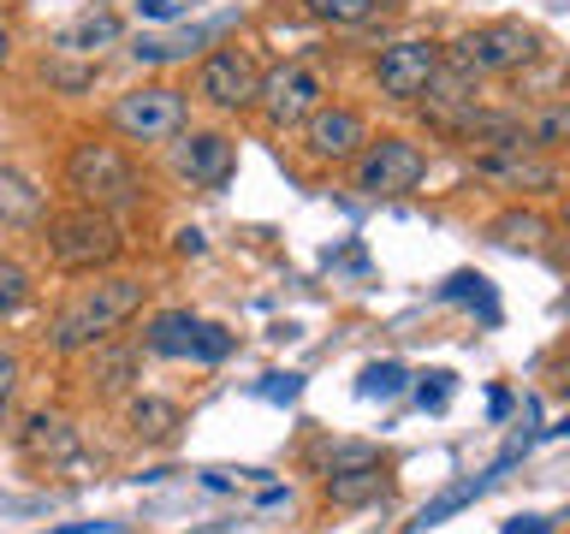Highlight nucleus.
Listing matches in <instances>:
<instances>
[{"instance_id":"nucleus-33","label":"nucleus","mask_w":570,"mask_h":534,"mask_svg":"<svg viewBox=\"0 0 570 534\" xmlns=\"http://www.w3.org/2000/svg\"><path fill=\"white\" fill-rule=\"evenodd\" d=\"M274 386H262L267 398H297V374H267Z\"/></svg>"},{"instance_id":"nucleus-34","label":"nucleus","mask_w":570,"mask_h":534,"mask_svg":"<svg viewBox=\"0 0 570 534\" xmlns=\"http://www.w3.org/2000/svg\"><path fill=\"white\" fill-rule=\"evenodd\" d=\"M137 12H142V18H173L178 0H137Z\"/></svg>"},{"instance_id":"nucleus-32","label":"nucleus","mask_w":570,"mask_h":534,"mask_svg":"<svg viewBox=\"0 0 570 534\" xmlns=\"http://www.w3.org/2000/svg\"><path fill=\"white\" fill-rule=\"evenodd\" d=\"M48 78H53V83H60V89H83L89 78H96V71H71V66H53V71H48Z\"/></svg>"},{"instance_id":"nucleus-36","label":"nucleus","mask_w":570,"mask_h":534,"mask_svg":"<svg viewBox=\"0 0 570 534\" xmlns=\"http://www.w3.org/2000/svg\"><path fill=\"white\" fill-rule=\"evenodd\" d=\"M178 256H203V231H178Z\"/></svg>"},{"instance_id":"nucleus-38","label":"nucleus","mask_w":570,"mask_h":534,"mask_svg":"<svg viewBox=\"0 0 570 534\" xmlns=\"http://www.w3.org/2000/svg\"><path fill=\"white\" fill-rule=\"evenodd\" d=\"M107 523H66V528H48V534H101Z\"/></svg>"},{"instance_id":"nucleus-8","label":"nucleus","mask_w":570,"mask_h":534,"mask_svg":"<svg viewBox=\"0 0 570 534\" xmlns=\"http://www.w3.org/2000/svg\"><path fill=\"white\" fill-rule=\"evenodd\" d=\"M321 96H327V83H321V71L315 66H303V60H292V66H279V71H267L262 78V89H256V107L267 113V125H303L321 107Z\"/></svg>"},{"instance_id":"nucleus-42","label":"nucleus","mask_w":570,"mask_h":534,"mask_svg":"<svg viewBox=\"0 0 570 534\" xmlns=\"http://www.w3.org/2000/svg\"><path fill=\"white\" fill-rule=\"evenodd\" d=\"M564 315H570V297H564Z\"/></svg>"},{"instance_id":"nucleus-4","label":"nucleus","mask_w":570,"mask_h":534,"mask_svg":"<svg viewBox=\"0 0 570 534\" xmlns=\"http://www.w3.org/2000/svg\"><path fill=\"white\" fill-rule=\"evenodd\" d=\"M541 53V36L529 24H481V30H463L452 48H445V66L470 71V78H488V71H517Z\"/></svg>"},{"instance_id":"nucleus-20","label":"nucleus","mask_w":570,"mask_h":534,"mask_svg":"<svg viewBox=\"0 0 570 534\" xmlns=\"http://www.w3.org/2000/svg\"><path fill=\"white\" fill-rule=\"evenodd\" d=\"M119 42V18L114 12H83L78 24L60 30V53H101Z\"/></svg>"},{"instance_id":"nucleus-7","label":"nucleus","mask_w":570,"mask_h":534,"mask_svg":"<svg viewBox=\"0 0 570 534\" xmlns=\"http://www.w3.org/2000/svg\"><path fill=\"white\" fill-rule=\"evenodd\" d=\"M422 172H428V155L410 137H381L356 155V190L363 196H404L422 185Z\"/></svg>"},{"instance_id":"nucleus-15","label":"nucleus","mask_w":570,"mask_h":534,"mask_svg":"<svg viewBox=\"0 0 570 534\" xmlns=\"http://www.w3.org/2000/svg\"><path fill=\"white\" fill-rule=\"evenodd\" d=\"M374 498H386V469L381 463H356V469H333L327 475V505L338 511H363Z\"/></svg>"},{"instance_id":"nucleus-25","label":"nucleus","mask_w":570,"mask_h":534,"mask_svg":"<svg viewBox=\"0 0 570 534\" xmlns=\"http://www.w3.org/2000/svg\"><path fill=\"white\" fill-rule=\"evenodd\" d=\"M24 297H30V274H24L18 261H7V256H0V320L24 309Z\"/></svg>"},{"instance_id":"nucleus-21","label":"nucleus","mask_w":570,"mask_h":534,"mask_svg":"<svg viewBox=\"0 0 570 534\" xmlns=\"http://www.w3.org/2000/svg\"><path fill=\"white\" fill-rule=\"evenodd\" d=\"M523 142H529V155L564 149V142H570V101H552L534 119H523Z\"/></svg>"},{"instance_id":"nucleus-24","label":"nucleus","mask_w":570,"mask_h":534,"mask_svg":"<svg viewBox=\"0 0 570 534\" xmlns=\"http://www.w3.org/2000/svg\"><path fill=\"white\" fill-rule=\"evenodd\" d=\"M404 380H410V374H404L399 363H368V368H363V386H356V392H363V398H399Z\"/></svg>"},{"instance_id":"nucleus-13","label":"nucleus","mask_w":570,"mask_h":534,"mask_svg":"<svg viewBox=\"0 0 570 534\" xmlns=\"http://www.w3.org/2000/svg\"><path fill=\"white\" fill-rule=\"evenodd\" d=\"M232 137H220V131H196V137H185V149H178V172L190 178V185H203V190H220L226 178H232Z\"/></svg>"},{"instance_id":"nucleus-30","label":"nucleus","mask_w":570,"mask_h":534,"mask_svg":"<svg viewBox=\"0 0 570 534\" xmlns=\"http://www.w3.org/2000/svg\"><path fill=\"white\" fill-rule=\"evenodd\" d=\"M416 398L440 409L445 398H452V374H422V386H416Z\"/></svg>"},{"instance_id":"nucleus-41","label":"nucleus","mask_w":570,"mask_h":534,"mask_svg":"<svg viewBox=\"0 0 570 534\" xmlns=\"http://www.w3.org/2000/svg\"><path fill=\"white\" fill-rule=\"evenodd\" d=\"M564 220H570V202H564Z\"/></svg>"},{"instance_id":"nucleus-28","label":"nucleus","mask_w":570,"mask_h":534,"mask_svg":"<svg viewBox=\"0 0 570 534\" xmlns=\"http://www.w3.org/2000/svg\"><path fill=\"white\" fill-rule=\"evenodd\" d=\"M445 297H452V303H481V315L493 320V297H488V279H481V274H452V279H445Z\"/></svg>"},{"instance_id":"nucleus-16","label":"nucleus","mask_w":570,"mask_h":534,"mask_svg":"<svg viewBox=\"0 0 570 534\" xmlns=\"http://www.w3.org/2000/svg\"><path fill=\"white\" fill-rule=\"evenodd\" d=\"M523 445H529V439H523ZM523 445H511V452H505V457H499V463H493V469H488V475H470V481H458V487H445V493L434 498V505H422V511H416V523H410V528H416V534H422V528H434V523H445V516H458L463 505H470V498H481V493H488V487H493V475H499V469H505V463H511L517 452H523Z\"/></svg>"},{"instance_id":"nucleus-27","label":"nucleus","mask_w":570,"mask_h":534,"mask_svg":"<svg viewBox=\"0 0 570 534\" xmlns=\"http://www.w3.org/2000/svg\"><path fill=\"white\" fill-rule=\"evenodd\" d=\"M315 18H327V24H363L374 12V0H309Z\"/></svg>"},{"instance_id":"nucleus-31","label":"nucleus","mask_w":570,"mask_h":534,"mask_svg":"<svg viewBox=\"0 0 570 534\" xmlns=\"http://www.w3.org/2000/svg\"><path fill=\"white\" fill-rule=\"evenodd\" d=\"M12 386H18V356H12V350H0V409L12 404Z\"/></svg>"},{"instance_id":"nucleus-39","label":"nucleus","mask_w":570,"mask_h":534,"mask_svg":"<svg viewBox=\"0 0 570 534\" xmlns=\"http://www.w3.org/2000/svg\"><path fill=\"white\" fill-rule=\"evenodd\" d=\"M12 60V36H7V24H0V66Z\"/></svg>"},{"instance_id":"nucleus-14","label":"nucleus","mask_w":570,"mask_h":534,"mask_svg":"<svg viewBox=\"0 0 570 534\" xmlns=\"http://www.w3.org/2000/svg\"><path fill=\"white\" fill-rule=\"evenodd\" d=\"M481 178H493V185H511V190H552L559 185V172L547 167V160H529V149H499V155H481L475 160Z\"/></svg>"},{"instance_id":"nucleus-10","label":"nucleus","mask_w":570,"mask_h":534,"mask_svg":"<svg viewBox=\"0 0 570 534\" xmlns=\"http://www.w3.org/2000/svg\"><path fill=\"white\" fill-rule=\"evenodd\" d=\"M256 89H262V71H256V60H249L244 48H214L203 60V71H196V96H203L208 107H220V113L249 107Z\"/></svg>"},{"instance_id":"nucleus-40","label":"nucleus","mask_w":570,"mask_h":534,"mask_svg":"<svg viewBox=\"0 0 570 534\" xmlns=\"http://www.w3.org/2000/svg\"><path fill=\"white\" fill-rule=\"evenodd\" d=\"M552 434H570V416H564V422H559V427H552Z\"/></svg>"},{"instance_id":"nucleus-2","label":"nucleus","mask_w":570,"mask_h":534,"mask_svg":"<svg viewBox=\"0 0 570 534\" xmlns=\"http://www.w3.org/2000/svg\"><path fill=\"white\" fill-rule=\"evenodd\" d=\"M66 190L78 196L83 208H101V214H119V208L142 202V178L131 167V155H125L119 142H101V137H78V142H71Z\"/></svg>"},{"instance_id":"nucleus-35","label":"nucleus","mask_w":570,"mask_h":534,"mask_svg":"<svg viewBox=\"0 0 570 534\" xmlns=\"http://www.w3.org/2000/svg\"><path fill=\"white\" fill-rule=\"evenodd\" d=\"M552 523H547V516H523V523H511L505 534H547Z\"/></svg>"},{"instance_id":"nucleus-22","label":"nucleus","mask_w":570,"mask_h":534,"mask_svg":"<svg viewBox=\"0 0 570 534\" xmlns=\"http://www.w3.org/2000/svg\"><path fill=\"white\" fill-rule=\"evenodd\" d=\"M541 238H547V220L534 208H511L493 220V244H505V249H541Z\"/></svg>"},{"instance_id":"nucleus-1","label":"nucleus","mask_w":570,"mask_h":534,"mask_svg":"<svg viewBox=\"0 0 570 534\" xmlns=\"http://www.w3.org/2000/svg\"><path fill=\"white\" fill-rule=\"evenodd\" d=\"M137 309H142V279H131V274H107V279H96V285H78V291L66 297V309L53 315L48 345L60 350V356L96 350V345H107V338H114Z\"/></svg>"},{"instance_id":"nucleus-23","label":"nucleus","mask_w":570,"mask_h":534,"mask_svg":"<svg viewBox=\"0 0 570 534\" xmlns=\"http://www.w3.org/2000/svg\"><path fill=\"white\" fill-rule=\"evenodd\" d=\"M178 422H185V416H178L173 398H137L131 404V427H137L142 439H173Z\"/></svg>"},{"instance_id":"nucleus-6","label":"nucleus","mask_w":570,"mask_h":534,"mask_svg":"<svg viewBox=\"0 0 570 534\" xmlns=\"http://www.w3.org/2000/svg\"><path fill=\"white\" fill-rule=\"evenodd\" d=\"M142 350L173 356V363H220V356H232V333L214 327V320H196L190 309H167L149 320Z\"/></svg>"},{"instance_id":"nucleus-9","label":"nucleus","mask_w":570,"mask_h":534,"mask_svg":"<svg viewBox=\"0 0 570 534\" xmlns=\"http://www.w3.org/2000/svg\"><path fill=\"white\" fill-rule=\"evenodd\" d=\"M445 66V48L428 42V36H410V42H392L381 60H374V83H381V96L392 101H416L428 83H434V71Z\"/></svg>"},{"instance_id":"nucleus-18","label":"nucleus","mask_w":570,"mask_h":534,"mask_svg":"<svg viewBox=\"0 0 570 534\" xmlns=\"http://www.w3.org/2000/svg\"><path fill=\"white\" fill-rule=\"evenodd\" d=\"M42 220V190L24 172L0 167V226H36Z\"/></svg>"},{"instance_id":"nucleus-5","label":"nucleus","mask_w":570,"mask_h":534,"mask_svg":"<svg viewBox=\"0 0 570 534\" xmlns=\"http://www.w3.org/2000/svg\"><path fill=\"white\" fill-rule=\"evenodd\" d=\"M114 131L131 137V142H167L185 131V89L173 83H142V89H125L114 101Z\"/></svg>"},{"instance_id":"nucleus-19","label":"nucleus","mask_w":570,"mask_h":534,"mask_svg":"<svg viewBox=\"0 0 570 534\" xmlns=\"http://www.w3.org/2000/svg\"><path fill=\"white\" fill-rule=\"evenodd\" d=\"M137 380V350L131 345H96V363H89V386L101 392V398H119V392H131Z\"/></svg>"},{"instance_id":"nucleus-17","label":"nucleus","mask_w":570,"mask_h":534,"mask_svg":"<svg viewBox=\"0 0 570 534\" xmlns=\"http://www.w3.org/2000/svg\"><path fill=\"white\" fill-rule=\"evenodd\" d=\"M24 452H30V463H71L78 457V434H71V422H60V416H30L24 422Z\"/></svg>"},{"instance_id":"nucleus-29","label":"nucleus","mask_w":570,"mask_h":534,"mask_svg":"<svg viewBox=\"0 0 570 534\" xmlns=\"http://www.w3.org/2000/svg\"><path fill=\"white\" fill-rule=\"evenodd\" d=\"M356 463H381V452H374L368 439H356V445H338V452H327V475H333V469H356Z\"/></svg>"},{"instance_id":"nucleus-3","label":"nucleus","mask_w":570,"mask_h":534,"mask_svg":"<svg viewBox=\"0 0 570 534\" xmlns=\"http://www.w3.org/2000/svg\"><path fill=\"white\" fill-rule=\"evenodd\" d=\"M119 249L125 238H119L114 214H101V208H71L60 220H48V256L66 274H96V267L119 261Z\"/></svg>"},{"instance_id":"nucleus-11","label":"nucleus","mask_w":570,"mask_h":534,"mask_svg":"<svg viewBox=\"0 0 570 534\" xmlns=\"http://www.w3.org/2000/svg\"><path fill=\"white\" fill-rule=\"evenodd\" d=\"M309 131H303V142H309V155L315 160H356L363 155V142H368V125H363V113H351V107H315L309 119Z\"/></svg>"},{"instance_id":"nucleus-26","label":"nucleus","mask_w":570,"mask_h":534,"mask_svg":"<svg viewBox=\"0 0 570 534\" xmlns=\"http://www.w3.org/2000/svg\"><path fill=\"white\" fill-rule=\"evenodd\" d=\"M196 42H203V30H190V36H142L131 53L137 60H173V53H190Z\"/></svg>"},{"instance_id":"nucleus-37","label":"nucleus","mask_w":570,"mask_h":534,"mask_svg":"<svg viewBox=\"0 0 570 534\" xmlns=\"http://www.w3.org/2000/svg\"><path fill=\"white\" fill-rule=\"evenodd\" d=\"M552 386H559L564 398H570V356H559V363H552Z\"/></svg>"},{"instance_id":"nucleus-12","label":"nucleus","mask_w":570,"mask_h":534,"mask_svg":"<svg viewBox=\"0 0 570 534\" xmlns=\"http://www.w3.org/2000/svg\"><path fill=\"white\" fill-rule=\"evenodd\" d=\"M422 119L434 125V131H445V137H458L463 125H470V113H475V78L470 71H458V66H440L434 71V83L422 89Z\"/></svg>"}]
</instances>
